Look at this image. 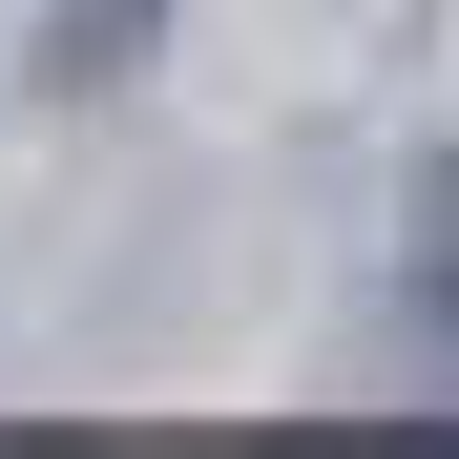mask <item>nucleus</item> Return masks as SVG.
I'll return each mask as SVG.
<instances>
[{
  "label": "nucleus",
  "instance_id": "2",
  "mask_svg": "<svg viewBox=\"0 0 459 459\" xmlns=\"http://www.w3.org/2000/svg\"><path fill=\"white\" fill-rule=\"evenodd\" d=\"M418 292H459V168H418Z\"/></svg>",
  "mask_w": 459,
  "mask_h": 459
},
{
  "label": "nucleus",
  "instance_id": "1",
  "mask_svg": "<svg viewBox=\"0 0 459 459\" xmlns=\"http://www.w3.org/2000/svg\"><path fill=\"white\" fill-rule=\"evenodd\" d=\"M146 42H168V0H42V42H22V63H42L63 105H84V84H126Z\"/></svg>",
  "mask_w": 459,
  "mask_h": 459
}]
</instances>
